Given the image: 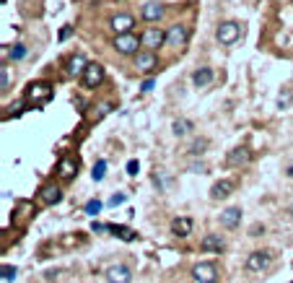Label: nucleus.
Returning a JSON list of instances; mask_svg holds the SVG:
<instances>
[{
  "label": "nucleus",
  "instance_id": "f257e3e1",
  "mask_svg": "<svg viewBox=\"0 0 293 283\" xmlns=\"http://www.w3.org/2000/svg\"><path fill=\"white\" fill-rule=\"evenodd\" d=\"M26 104H44V101H50L52 99V86L47 81H37L26 88V94H24Z\"/></svg>",
  "mask_w": 293,
  "mask_h": 283
},
{
  "label": "nucleus",
  "instance_id": "f03ea898",
  "mask_svg": "<svg viewBox=\"0 0 293 283\" xmlns=\"http://www.w3.org/2000/svg\"><path fill=\"white\" fill-rule=\"evenodd\" d=\"M241 37V26L236 21H223L218 29H215V39L221 44H234Z\"/></svg>",
  "mask_w": 293,
  "mask_h": 283
},
{
  "label": "nucleus",
  "instance_id": "7ed1b4c3",
  "mask_svg": "<svg viewBox=\"0 0 293 283\" xmlns=\"http://www.w3.org/2000/svg\"><path fill=\"white\" fill-rule=\"evenodd\" d=\"M164 42H166V34L161 32V29H156V26L145 29V32L140 34V44L145 50H156V47H161Z\"/></svg>",
  "mask_w": 293,
  "mask_h": 283
},
{
  "label": "nucleus",
  "instance_id": "20e7f679",
  "mask_svg": "<svg viewBox=\"0 0 293 283\" xmlns=\"http://www.w3.org/2000/svg\"><path fill=\"white\" fill-rule=\"evenodd\" d=\"M137 44H140V39L135 34H119L114 39V50L119 55H132V52H137Z\"/></svg>",
  "mask_w": 293,
  "mask_h": 283
},
{
  "label": "nucleus",
  "instance_id": "39448f33",
  "mask_svg": "<svg viewBox=\"0 0 293 283\" xmlns=\"http://www.w3.org/2000/svg\"><path fill=\"white\" fill-rule=\"evenodd\" d=\"M272 255L270 252H252L249 257H246V270L249 273H259V270H265V267L270 265Z\"/></svg>",
  "mask_w": 293,
  "mask_h": 283
},
{
  "label": "nucleus",
  "instance_id": "423d86ee",
  "mask_svg": "<svg viewBox=\"0 0 293 283\" xmlns=\"http://www.w3.org/2000/svg\"><path fill=\"white\" fill-rule=\"evenodd\" d=\"M101 78H104V68L99 63H88V68L83 73V86L86 88H96L101 83Z\"/></svg>",
  "mask_w": 293,
  "mask_h": 283
},
{
  "label": "nucleus",
  "instance_id": "0eeeda50",
  "mask_svg": "<svg viewBox=\"0 0 293 283\" xmlns=\"http://www.w3.org/2000/svg\"><path fill=\"white\" fill-rule=\"evenodd\" d=\"M192 278L197 283H210V280H215V265L213 262H197L192 267Z\"/></svg>",
  "mask_w": 293,
  "mask_h": 283
},
{
  "label": "nucleus",
  "instance_id": "6e6552de",
  "mask_svg": "<svg viewBox=\"0 0 293 283\" xmlns=\"http://www.w3.org/2000/svg\"><path fill=\"white\" fill-rule=\"evenodd\" d=\"M106 280L109 283H130L132 273L127 270L125 265H112V267H106Z\"/></svg>",
  "mask_w": 293,
  "mask_h": 283
},
{
  "label": "nucleus",
  "instance_id": "1a4fd4ad",
  "mask_svg": "<svg viewBox=\"0 0 293 283\" xmlns=\"http://www.w3.org/2000/svg\"><path fill=\"white\" fill-rule=\"evenodd\" d=\"M184 42H187V26H172L166 34V44L169 47H184Z\"/></svg>",
  "mask_w": 293,
  "mask_h": 283
},
{
  "label": "nucleus",
  "instance_id": "9d476101",
  "mask_svg": "<svg viewBox=\"0 0 293 283\" xmlns=\"http://www.w3.org/2000/svg\"><path fill=\"white\" fill-rule=\"evenodd\" d=\"M252 161V151L249 148H234V151L228 154V167H246V164Z\"/></svg>",
  "mask_w": 293,
  "mask_h": 283
},
{
  "label": "nucleus",
  "instance_id": "9b49d317",
  "mask_svg": "<svg viewBox=\"0 0 293 283\" xmlns=\"http://www.w3.org/2000/svg\"><path fill=\"white\" fill-rule=\"evenodd\" d=\"M132 16H127V13H122V16H114L112 21H109V26H112V32L119 37V34H130V29H132Z\"/></svg>",
  "mask_w": 293,
  "mask_h": 283
},
{
  "label": "nucleus",
  "instance_id": "f8f14e48",
  "mask_svg": "<svg viewBox=\"0 0 293 283\" xmlns=\"http://www.w3.org/2000/svg\"><path fill=\"white\" fill-rule=\"evenodd\" d=\"M234 182H231V180H221V182H215L213 185V190H210V198L213 200H221V198H228L231 195V192H234Z\"/></svg>",
  "mask_w": 293,
  "mask_h": 283
},
{
  "label": "nucleus",
  "instance_id": "ddd939ff",
  "mask_svg": "<svg viewBox=\"0 0 293 283\" xmlns=\"http://www.w3.org/2000/svg\"><path fill=\"white\" fill-rule=\"evenodd\" d=\"M241 221V208H226V211L221 213V223L226 229H236Z\"/></svg>",
  "mask_w": 293,
  "mask_h": 283
},
{
  "label": "nucleus",
  "instance_id": "4468645a",
  "mask_svg": "<svg viewBox=\"0 0 293 283\" xmlns=\"http://www.w3.org/2000/svg\"><path fill=\"white\" fill-rule=\"evenodd\" d=\"M135 68H137V70H143V73L153 70V68H156V55H153L151 50H148V52H140V55H135Z\"/></svg>",
  "mask_w": 293,
  "mask_h": 283
},
{
  "label": "nucleus",
  "instance_id": "2eb2a0df",
  "mask_svg": "<svg viewBox=\"0 0 293 283\" xmlns=\"http://www.w3.org/2000/svg\"><path fill=\"white\" fill-rule=\"evenodd\" d=\"M86 68H88V63L83 60V55H73L70 60H68V68H65V73H68V76H83V73H86Z\"/></svg>",
  "mask_w": 293,
  "mask_h": 283
},
{
  "label": "nucleus",
  "instance_id": "dca6fc26",
  "mask_svg": "<svg viewBox=\"0 0 293 283\" xmlns=\"http://www.w3.org/2000/svg\"><path fill=\"white\" fill-rule=\"evenodd\" d=\"M60 198H63V190L57 185H44L42 187V203L44 205H55V203H60Z\"/></svg>",
  "mask_w": 293,
  "mask_h": 283
},
{
  "label": "nucleus",
  "instance_id": "f3484780",
  "mask_svg": "<svg viewBox=\"0 0 293 283\" xmlns=\"http://www.w3.org/2000/svg\"><path fill=\"white\" fill-rule=\"evenodd\" d=\"M200 247H203L205 252H221V249H223L226 244H223V239H221L218 234H208L205 239L200 242Z\"/></svg>",
  "mask_w": 293,
  "mask_h": 283
},
{
  "label": "nucleus",
  "instance_id": "a211bd4d",
  "mask_svg": "<svg viewBox=\"0 0 293 283\" xmlns=\"http://www.w3.org/2000/svg\"><path fill=\"white\" fill-rule=\"evenodd\" d=\"M210 81H213V70H210V68H200V70H195V73H192V83H195L197 88L208 86Z\"/></svg>",
  "mask_w": 293,
  "mask_h": 283
},
{
  "label": "nucleus",
  "instance_id": "6ab92c4d",
  "mask_svg": "<svg viewBox=\"0 0 293 283\" xmlns=\"http://www.w3.org/2000/svg\"><path fill=\"white\" fill-rule=\"evenodd\" d=\"M172 231H174L177 236H187V234L192 231V221H190V218H174V221H172Z\"/></svg>",
  "mask_w": 293,
  "mask_h": 283
},
{
  "label": "nucleus",
  "instance_id": "aec40b11",
  "mask_svg": "<svg viewBox=\"0 0 293 283\" xmlns=\"http://www.w3.org/2000/svg\"><path fill=\"white\" fill-rule=\"evenodd\" d=\"M75 169H78V167H75L73 159H63V161L57 164V174L63 177V180H70V177L75 174Z\"/></svg>",
  "mask_w": 293,
  "mask_h": 283
},
{
  "label": "nucleus",
  "instance_id": "412c9836",
  "mask_svg": "<svg viewBox=\"0 0 293 283\" xmlns=\"http://www.w3.org/2000/svg\"><path fill=\"white\" fill-rule=\"evenodd\" d=\"M164 16V8L159 6V3H148V6H143V19L145 21H159Z\"/></svg>",
  "mask_w": 293,
  "mask_h": 283
},
{
  "label": "nucleus",
  "instance_id": "4be33fe9",
  "mask_svg": "<svg viewBox=\"0 0 293 283\" xmlns=\"http://www.w3.org/2000/svg\"><path fill=\"white\" fill-rule=\"evenodd\" d=\"M112 112V104H99V107H94V109H91L88 112V122H99L101 120V117H106V114H109Z\"/></svg>",
  "mask_w": 293,
  "mask_h": 283
},
{
  "label": "nucleus",
  "instance_id": "5701e85b",
  "mask_svg": "<svg viewBox=\"0 0 293 283\" xmlns=\"http://www.w3.org/2000/svg\"><path fill=\"white\" fill-rule=\"evenodd\" d=\"M34 213V205L29 203V200H21L19 205H16V223H21V221H26L29 216Z\"/></svg>",
  "mask_w": 293,
  "mask_h": 283
},
{
  "label": "nucleus",
  "instance_id": "b1692460",
  "mask_svg": "<svg viewBox=\"0 0 293 283\" xmlns=\"http://www.w3.org/2000/svg\"><path fill=\"white\" fill-rule=\"evenodd\" d=\"M109 231H112L114 236H119V239H125V242L137 239V234H135L132 229H127V226H109Z\"/></svg>",
  "mask_w": 293,
  "mask_h": 283
},
{
  "label": "nucleus",
  "instance_id": "393cba45",
  "mask_svg": "<svg viewBox=\"0 0 293 283\" xmlns=\"http://www.w3.org/2000/svg\"><path fill=\"white\" fill-rule=\"evenodd\" d=\"M190 130H192L190 120H177L174 122V132H177V135H190Z\"/></svg>",
  "mask_w": 293,
  "mask_h": 283
},
{
  "label": "nucleus",
  "instance_id": "a878e982",
  "mask_svg": "<svg viewBox=\"0 0 293 283\" xmlns=\"http://www.w3.org/2000/svg\"><path fill=\"white\" fill-rule=\"evenodd\" d=\"M104 174H106V161L101 159V161L94 164V172H91V177H94L96 182H101V180H104Z\"/></svg>",
  "mask_w": 293,
  "mask_h": 283
},
{
  "label": "nucleus",
  "instance_id": "bb28decb",
  "mask_svg": "<svg viewBox=\"0 0 293 283\" xmlns=\"http://www.w3.org/2000/svg\"><path fill=\"white\" fill-rule=\"evenodd\" d=\"M11 57H13V60H21V57H26V47H24V44H13Z\"/></svg>",
  "mask_w": 293,
  "mask_h": 283
},
{
  "label": "nucleus",
  "instance_id": "cd10ccee",
  "mask_svg": "<svg viewBox=\"0 0 293 283\" xmlns=\"http://www.w3.org/2000/svg\"><path fill=\"white\" fill-rule=\"evenodd\" d=\"M99 211H101V203H99V200H88V203H86V213L96 216Z\"/></svg>",
  "mask_w": 293,
  "mask_h": 283
},
{
  "label": "nucleus",
  "instance_id": "c85d7f7f",
  "mask_svg": "<svg viewBox=\"0 0 293 283\" xmlns=\"http://www.w3.org/2000/svg\"><path fill=\"white\" fill-rule=\"evenodd\" d=\"M0 86H3V91H8V86H11V76H8V68H3V73H0Z\"/></svg>",
  "mask_w": 293,
  "mask_h": 283
},
{
  "label": "nucleus",
  "instance_id": "c756f323",
  "mask_svg": "<svg viewBox=\"0 0 293 283\" xmlns=\"http://www.w3.org/2000/svg\"><path fill=\"white\" fill-rule=\"evenodd\" d=\"M13 278H16V267L3 265V280H13Z\"/></svg>",
  "mask_w": 293,
  "mask_h": 283
},
{
  "label": "nucleus",
  "instance_id": "7c9ffc66",
  "mask_svg": "<svg viewBox=\"0 0 293 283\" xmlns=\"http://www.w3.org/2000/svg\"><path fill=\"white\" fill-rule=\"evenodd\" d=\"M205 146H208V140H195V143H192V154H203Z\"/></svg>",
  "mask_w": 293,
  "mask_h": 283
},
{
  "label": "nucleus",
  "instance_id": "2f4dec72",
  "mask_svg": "<svg viewBox=\"0 0 293 283\" xmlns=\"http://www.w3.org/2000/svg\"><path fill=\"white\" fill-rule=\"evenodd\" d=\"M24 104H26V99H24V101H13V104H11V107H8V109H11L13 114H19V112L24 109Z\"/></svg>",
  "mask_w": 293,
  "mask_h": 283
},
{
  "label": "nucleus",
  "instance_id": "473e14b6",
  "mask_svg": "<svg viewBox=\"0 0 293 283\" xmlns=\"http://www.w3.org/2000/svg\"><path fill=\"white\" fill-rule=\"evenodd\" d=\"M125 200H127V195H112L109 198V205H122Z\"/></svg>",
  "mask_w": 293,
  "mask_h": 283
},
{
  "label": "nucleus",
  "instance_id": "72a5a7b5",
  "mask_svg": "<svg viewBox=\"0 0 293 283\" xmlns=\"http://www.w3.org/2000/svg\"><path fill=\"white\" fill-rule=\"evenodd\" d=\"M91 229H94L96 234H101V231H109V226H104V223H99V221H94V223H91Z\"/></svg>",
  "mask_w": 293,
  "mask_h": 283
},
{
  "label": "nucleus",
  "instance_id": "f704fd0d",
  "mask_svg": "<svg viewBox=\"0 0 293 283\" xmlns=\"http://www.w3.org/2000/svg\"><path fill=\"white\" fill-rule=\"evenodd\" d=\"M288 101H290V94H280V99H277V107H288Z\"/></svg>",
  "mask_w": 293,
  "mask_h": 283
},
{
  "label": "nucleus",
  "instance_id": "c9c22d12",
  "mask_svg": "<svg viewBox=\"0 0 293 283\" xmlns=\"http://www.w3.org/2000/svg\"><path fill=\"white\" fill-rule=\"evenodd\" d=\"M137 169H140V167H137V161H135V159L127 161V174H137Z\"/></svg>",
  "mask_w": 293,
  "mask_h": 283
},
{
  "label": "nucleus",
  "instance_id": "e433bc0d",
  "mask_svg": "<svg viewBox=\"0 0 293 283\" xmlns=\"http://www.w3.org/2000/svg\"><path fill=\"white\" fill-rule=\"evenodd\" d=\"M285 177H288V180H293V161H288V167H285Z\"/></svg>",
  "mask_w": 293,
  "mask_h": 283
},
{
  "label": "nucleus",
  "instance_id": "4c0bfd02",
  "mask_svg": "<svg viewBox=\"0 0 293 283\" xmlns=\"http://www.w3.org/2000/svg\"><path fill=\"white\" fill-rule=\"evenodd\" d=\"M70 34H73V29H70V26H68V29H63V32H60V39H68V37H70Z\"/></svg>",
  "mask_w": 293,
  "mask_h": 283
},
{
  "label": "nucleus",
  "instance_id": "58836bf2",
  "mask_svg": "<svg viewBox=\"0 0 293 283\" xmlns=\"http://www.w3.org/2000/svg\"><path fill=\"white\" fill-rule=\"evenodd\" d=\"M151 88H153V81H145V83L140 86V91H145V94H148V91H151Z\"/></svg>",
  "mask_w": 293,
  "mask_h": 283
},
{
  "label": "nucleus",
  "instance_id": "ea45409f",
  "mask_svg": "<svg viewBox=\"0 0 293 283\" xmlns=\"http://www.w3.org/2000/svg\"><path fill=\"white\" fill-rule=\"evenodd\" d=\"M259 231H265V229H262L259 223H254V226H252V236H259Z\"/></svg>",
  "mask_w": 293,
  "mask_h": 283
},
{
  "label": "nucleus",
  "instance_id": "a19ab883",
  "mask_svg": "<svg viewBox=\"0 0 293 283\" xmlns=\"http://www.w3.org/2000/svg\"><path fill=\"white\" fill-rule=\"evenodd\" d=\"M288 211H290V216H293V205H290V208H288Z\"/></svg>",
  "mask_w": 293,
  "mask_h": 283
},
{
  "label": "nucleus",
  "instance_id": "79ce46f5",
  "mask_svg": "<svg viewBox=\"0 0 293 283\" xmlns=\"http://www.w3.org/2000/svg\"><path fill=\"white\" fill-rule=\"evenodd\" d=\"M210 283H215V280H210Z\"/></svg>",
  "mask_w": 293,
  "mask_h": 283
},
{
  "label": "nucleus",
  "instance_id": "37998d69",
  "mask_svg": "<svg viewBox=\"0 0 293 283\" xmlns=\"http://www.w3.org/2000/svg\"><path fill=\"white\" fill-rule=\"evenodd\" d=\"M290 283H293V280H290Z\"/></svg>",
  "mask_w": 293,
  "mask_h": 283
}]
</instances>
